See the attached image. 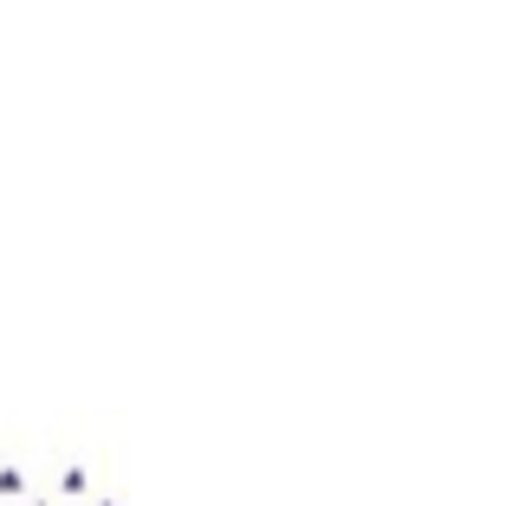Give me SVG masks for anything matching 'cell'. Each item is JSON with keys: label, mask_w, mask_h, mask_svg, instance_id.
Instances as JSON below:
<instances>
[{"label": "cell", "mask_w": 512, "mask_h": 506, "mask_svg": "<svg viewBox=\"0 0 512 506\" xmlns=\"http://www.w3.org/2000/svg\"><path fill=\"white\" fill-rule=\"evenodd\" d=\"M91 506H117V500H91Z\"/></svg>", "instance_id": "1"}]
</instances>
